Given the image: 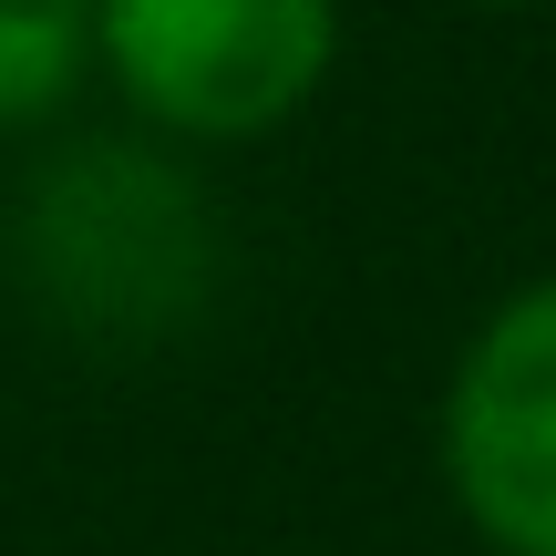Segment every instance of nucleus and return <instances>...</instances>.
<instances>
[{"label":"nucleus","mask_w":556,"mask_h":556,"mask_svg":"<svg viewBox=\"0 0 556 556\" xmlns=\"http://www.w3.org/2000/svg\"><path fill=\"white\" fill-rule=\"evenodd\" d=\"M340 62V0H93V73L186 144H258Z\"/></svg>","instance_id":"1"},{"label":"nucleus","mask_w":556,"mask_h":556,"mask_svg":"<svg viewBox=\"0 0 556 556\" xmlns=\"http://www.w3.org/2000/svg\"><path fill=\"white\" fill-rule=\"evenodd\" d=\"M443 484L495 556H556V278L475 319L443 381Z\"/></svg>","instance_id":"2"},{"label":"nucleus","mask_w":556,"mask_h":556,"mask_svg":"<svg viewBox=\"0 0 556 556\" xmlns=\"http://www.w3.org/2000/svg\"><path fill=\"white\" fill-rule=\"evenodd\" d=\"M93 73V0H0V135L62 114Z\"/></svg>","instance_id":"3"},{"label":"nucleus","mask_w":556,"mask_h":556,"mask_svg":"<svg viewBox=\"0 0 556 556\" xmlns=\"http://www.w3.org/2000/svg\"><path fill=\"white\" fill-rule=\"evenodd\" d=\"M484 11H516V0H484Z\"/></svg>","instance_id":"4"}]
</instances>
